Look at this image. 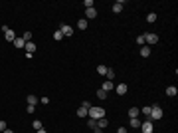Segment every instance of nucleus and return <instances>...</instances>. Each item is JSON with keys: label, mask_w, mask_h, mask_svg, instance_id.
Listing matches in <instances>:
<instances>
[{"label": "nucleus", "mask_w": 178, "mask_h": 133, "mask_svg": "<svg viewBox=\"0 0 178 133\" xmlns=\"http://www.w3.org/2000/svg\"><path fill=\"white\" fill-rule=\"evenodd\" d=\"M87 115L91 119H101V117H105V109L103 107H97V105H91L87 109Z\"/></svg>", "instance_id": "1"}, {"label": "nucleus", "mask_w": 178, "mask_h": 133, "mask_svg": "<svg viewBox=\"0 0 178 133\" xmlns=\"http://www.w3.org/2000/svg\"><path fill=\"white\" fill-rule=\"evenodd\" d=\"M162 117V109L158 107V105H150V115H148V119L150 121H158Z\"/></svg>", "instance_id": "2"}, {"label": "nucleus", "mask_w": 178, "mask_h": 133, "mask_svg": "<svg viewBox=\"0 0 178 133\" xmlns=\"http://www.w3.org/2000/svg\"><path fill=\"white\" fill-rule=\"evenodd\" d=\"M145 36V44L146 46H153V44H158V34L154 32H148V34H143Z\"/></svg>", "instance_id": "3"}, {"label": "nucleus", "mask_w": 178, "mask_h": 133, "mask_svg": "<svg viewBox=\"0 0 178 133\" xmlns=\"http://www.w3.org/2000/svg\"><path fill=\"white\" fill-rule=\"evenodd\" d=\"M2 32H4V40H8V42H14V40H16V34H14V30H12V28H8V26H2Z\"/></svg>", "instance_id": "4"}, {"label": "nucleus", "mask_w": 178, "mask_h": 133, "mask_svg": "<svg viewBox=\"0 0 178 133\" xmlns=\"http://www.w3.org/2000/svg\"><path fill=\"white\" fill-rule=\"evenodd\" d=\"M138 129H143V133H153L154 131V125H153V121L150 119H146V121H143L141 123V127Z\"/></svg>", "instance_id": "5"}, {"label": "nucleus", "mask_w": 178, "mask_h": 133, "mask_svg": "<svg viewBox=\"0 0 178 133\" xmlns=\"http://www.w3.org/2000/svg\"><path fill=\"white\" fill-rule=\"evenodd\" d=\"M59 32H61V36H67V38H69V36H73V28L67 26V24H61L59 26Z\"/></svg>", "instance_id": "6"}, {"label": "nucleus", "mask_w": 178, "mask_h": 133, "mask_svg": "<svg viewBox=\"0 0 178 133\" xmlns=\"http://www.w3.org/2000/svg\"><path fill=\"white\" fill-rule=\"evenodd\" d=\"M127 90H129V85H127V83H119V85H115V92H117V95H125V93H127Z\"/></svg>", "instance_id": "7"}, {"label": "nucleus", "mask_w": 178, "mask_h": 133, "mask_svg": "<svg viewBox=\"0 0 178 133\" xmlns=\"http://www.w3.org/2000/svg\"><path fill=\"white\" fill-rule=\"evenodd\" d=\"M93 18H97V10L95 8H87L85 10V20H93Z\"/></svg>", "instance_id": "8"}, {"label": "nucleus", "mask_w": 178, "mask_h": 133, "mask_svg": "<svg viewBox=\"0 0 178 133\" xmlns=\"http://www.w3.org/2000/svg\"><path fill=\"white\" fill-rule=\"evenodd\" d=\"M176 93H178L176 85H168V87H166V95H168V97H176Z\"/></svg>", "instance_id": "9"}, {"label": "nucleus", "mask_w": 178, "mask_h": 133, "mask_svg": "<svg viewBox=\"0 0 178 133\" xmlns=\"http://www.w3.org/2000/svg\"><path fill=\"white\" fill-rule=\"evenodd\" d=\"M113 87H115V85H113V82H109V80H107V82H103V83H101V90H103V92H107V93L111 92Z\"/></svg>", "instance_id": "10"}, {"label": "nucleus", "mask_w": 178, "mask_h": 133, "mask_svg": "<svg viewBox=\"0 0 178 133\" xmlns=\"http://www.w3.org/2000/svg\"><path fill=\"white\" fill-rule=\"evenodd\" d=\"M26 54H34V52H36V44H34V42H26Z\"/></svg>", "instance_id": "11"}, {"label": "nucleus", "mask_w": 178, "mask_h": 133, "mask_svg": "<svg viewBox=\"0 0 178 133\" xmlns=\"http://www.w3.org/2000/svg\"><path fill=\"white\" fill-rule=\"evenodd\" d=\"M141 56H143V58H148V56H150V46H141Z\"/></svg>", "instance_id": "12"}, {"label": "nucleus", "mask_w": 178, "mask_h": 133, "mask_svg": "<svg viewBox=\"0 0 178 133\" xmlns=\"http://www.w3.org/2000/svg\"><path fill=\"white\" fill-rule=\"evenodd\" d=\"M26 101H28V105H36V103H40V100H38L34 93H30V95L26 97Z\"/></svg>", "instance_id": "13"}, {"label": "nucleus", "mask_w": 178, "mask_h": 133, "mask_svg": "<svg viewBox=\"0 0 178 133\" xmlns=\"http://www.w3.org/2000/svg\"><path fill=\"white\" fill-rule=\"evenodd\" d=\"M123 8H125V2H123V0H119V2H115L113 4V12H117V14H119Z\"/></svg>", "instance_id": "14"}, {"label": "nucleus", "mask_w": 178, "mask_h": 133, "mask_svg": "<svg viewBox=\"0 0 178 133\" xmlns=\"http://www.w3.org/2000/svg\"><path fill=\"white\" fill-rule=\"evenodd\" d=\"M141 123H143V121H141L138 117H131V127H133V129H138Z\"/></svg>", "instance_id": "15"}, {"label": "nucleus", "mask_w": 178, "mask_h": 133, "mask_svg": "<svg viewBox=\"0 0 178 133\" xmlns=\"http://www.w3.org/2000/svg\"><path fill=\"white\" fill-rule=\"evenodd\" d=\"M12 44H14V46H16L18 50H20V48H24V46H26V42H24V38H16V40L12 42Z\"/></svg>", "instance_id": "16"}, {"label": "nucleus", "mask_w": 178, "mask_h": 133, "mask_svg": "<svg viewBox=\"0 0 178 133\" xmlns=\"http://www.w3.org/2000/svg\"><path fill=\"white\" fill-rule=\"evenodd\" d=\"M107 123H109V121H107L105 117H101V119H97V127H99V129H105V127H107Z\"/></svg>", "instance_id": "17"}, {"label": "nucleus", "mask_w": 178, "mask_h": 133, "mask_svg": "<svg viewBox=\"0 0 178 133\" xmlns=\"http://www.w3.org/2000/svg\"><path fill=\"white\" fill-rule=\"evenodd\" d=\"M138 113H141V109L138 107H131L129 109V117H138Z\"/></svg>", "instance_id": "18"}, {"label": "nucleus", "mask_w": 178, "mask_h": 133, "mask_svg": "<svg viewBox=\"0 0 178 133\" xmlns=\"http://www.w3.org/2000/svg\"><path fill=\"white\" fill-rule=\"evenodd\" d=\"M32 127L36 129V131H40V129H44V127H42V121H40V119H34V121H32Z\"/></svg>", "instance_id": "19"}, {"label": "nucleus", "mask_w": 178, "mask_h": 133, "mask_svg": "<svg viewBox=\"0 0 178 133\" xmlns=\"http://www.w3.org/2000/svg\"><path fill=\"white\" fill-rule=\"evenodd\" d=\"M156 14H154V12H150V14H148V16H146V22H148V24H154V22H156Z\"/></svg>", "instance_id": "20"}, {"label": "nucleus", "mask_w": 178, "mask_h": 133, "mask_svg": "<svg viewBox=\"0 0 178 133\" xmlns=\"http://www.w3.org/2000/svg\"><path fill=\"white\" fill-rule=\"evenodd\" d=\"M77 117H87V107H83V105H81V107L77 109Z\"/></svg>", "instance_id": "21"}, {"label": "nucleus", "mask_w": 178, "mask_h": 133, "mask_svg": "<svg viewBox=\"0 0 178 133\" xmlns=\"http://www.w3.org/2000/svg\"><path fill=\"white\" fill-rule=\"evenodd\" d=\"M77 28H79V30H85V28H87V20H85V18H81L79 22H77Z\"/></svg>", "instance_id": "22"}, {"label": "nucleus", "mask_w": 178, "mask_h": 133, "mask_svg": "<svg viewBox=\"0 0 178 133\" xmlns=\"http://www.w3.org/2000/svg\"><path fill=\"white\" fill-rule=\"evenodd\" d=\"M107 70H109V68H107V66H103V64H101V66H97V74L105 75V74H107Z\"/></svg>", "instance_id": "23"}, {"label": "nucleus", "mask_w": 178, "mask_h": 133, "mask_svg": "<svg viewBox=\"0 0 178 133\" xmlns=\"http://www.w3.org/2000/svg\"><path fill=\"white\" fill-rule=\"evenodd\" d=\"M105 75H107V80H109V82H113V78H115V70H111V68H109Z\"/></svg>", "instance_id": "24"}, {"label": "nucleus", "mask_w": 178, "mask_h": 133, "mask_svg": "<svg viewBox=\"0 0 178 133\" xmlns=\"http://www.w3.org/2000/svg\"><path fill=\"white\" fill-rule=\"evenodd\" d=\"M87 127H89V129H95V127H97V119H89Z\"/></svg>", "instance_id": "25"}, {"label": "nucleus", "mask_w": 178, "mask_h": 133, "mask_svg": "<svg viewBox=\"0 0 178 133\" xmlns=\"http://www.w3.org/2000/svg\"><path fill=\"white\" fill-rule=\"evenodd\" d=\"M54 40H56V42L64 40V36H61V32H59V30H56V32H54Z\"/></svg>", "instance_id": "26"}, {"label": "nucleus", "mask_w": 178, "mask_h": 133, "mask_svg": "<svg viewBox=\"0 0 178 133\" xmlns=\"http://www.w3.org/2000/svg\"><path fill=\"white\" fill-rule=\"evenodd\" d=\"M97 97H99V100H105V97H107V92H103V90L99 87V90H97Z\"/></svg>", "instance_id": "27"}, {"label": "nucleus", "mask_w": 178, "mask_h": 133, "mask_svg": "<svg viewBox=\"0 0 178 133\" xmlns=\"http://www.w3.org/2000/svg\"><path fill=\"white\" fill-rule=\"evenodd\" d=\"M6 129H8L6 121H4V119H0V133H2V131H6Z\"/></svg>", "instance_id": "28"}, {"label": "nucleus", "mask_w": 178, "mask_h": 133, "mask_svg": "<svg viewBox=\"0 0 178 133\" xmlns=\"http://www.w3.org/2000/svg\"><path fill=\"white\" fill-rule=\"evenodd\" d=\"M26 111H28L30 115H34V113H36V105H28V107H26Z\"/></svg>", "instance_id": "29"}, {"label": "nucleus", "mask_w": 178, "mask_h": 133, "mask_svg": "<svg viewBox=\"0 0 178 133\" xmlns=\"http://www.w3.org/2000/svg\"><path fill=\"white\" fill-rule=\"evenodd\" d=\"M22 38H24V42H32V34H30V32H24Z\"/></svg>", "instance_id": "30"}, {"label": "nucleus", "mask_w": 178, "mask_h": 133, "mask_svg": "<svg viewBox=\"0 0 178 133\" xmlns=\"http://www.w3.org/2000/svg\"><path fill=\"white\" fill-rule=\"evenodd\" d=\"M83 6H85V10H87V8H93V0H85V2H83Z\"/></svg>", "instance_id": "31"}, {"label": "nucleus", "mask_w": 178, "mask_h": 133, "mask_svg": "<svg viewBox=\"0 0 178 133\" xmlns=\"http://www.w3.org/2000/svg\"><path fill=\"white\" fill-rule=\"evenodd\" d=\"M137 44H138V46H145V36H143V34L137 38Z\"/></svg>", "instance_id": "32"}, {"label": "nucleus", "mask_w": 178, "mask_h": 133, "mask_svg": "<svg viewBox=\"0 0 178 133\" xmlns=\"http://www.w3.org/2000/svg\"><path fill=\"white\" fill-rule=\"evenodd\" d=\"M143 113H145V115H150V105H145V107H143Z\"/></svg>", "instance_id": "33"}, {"label": "nucleus", "mask_w": 178, "mask_h": 133, "mask_svg": "<svg viewBox=\"0 0 178 133\" xmlns=\"http://www.w3.org/2000/svg\"><path fill=\"white\" fill-rule=\"evenodd\" d=\"M40 103H44V105H48V103H49V100H48V97H42V100H40Z\"/></svg>", "instance_id": "34"}, {"label": "nucleus", "mask_w": 178, "mask_h": 133, "mask_svg": "<svg viewBox=\"0 0 178 133\" xmlns=\"http://www.w3.org/2000/svg\"><path fill=\"white\" fill-rule=\"evenodd\" d=\"M117 133H127V129H125V127H119V129H117Z\"/></svg>", "instance_id": "35"}, {"label": "nucleus", "mask_w": 178, "mask_h": 133, "mask_svg": "<svg viewBox=\"0 0 178 133\" xmlns=\"http://www.w3.org/2000/svg\"><path fill=\"white\" fill-rule=\"evenodd\" d=\"M36 133H48V131H46V129H40V131H36Z\"/></svg>", "instance_id": "36"}, {"label": "nucleus", "mask_w": 178, "mask_h": 133, "mask_svg": "<svg viewBox=\"0 0 178 133\" xmlns=\"http://www.w3.org/2000/svg\"><path fill=\"white\" fill-rule=\"evenodd\" d=\"M2 133H14V131H10V129H6V131H2Z\"/></svg>", "instance_id": "37"}]
</instances>
